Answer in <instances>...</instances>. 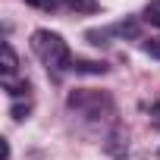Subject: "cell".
I'll use <instances>...</instances> for the list:
<instances>
[{"label": "cell", "mask_w": 160, "mask_h": 160, "mask_svg": "<svg viewBox=\"0 0 160 160\" xmlns=\"http://www.w3.org/2000/svg\"><path fill=\"white\" fill-rule=\"evenodd\" d=\"M32 50L35 57L47 66V72L60 75L66 69H72V53H69V44L57 35V32H47V28H38L32 35Z\"/></svg>", "instance_id": "cell-1"}, {"label": "cell", "mask_w": 160, "mask_h": 160, "mask_svg": "<svg viewBox=\"0 0 160 160\" xmlns=\"http://www.w3.org/2000/svg\"><path fill=\"white\" fill-rule=\"evenodd\" d=\"M3 82H13V75H16V69H19V60H16V50H13V44L10 41H3Z\"/></svg>", "instance_id": "cell-3"}, {"label": "cell", "mask_w": 160, "mask_h": 160, "mask_svg": "<svg viewBox=\"0 0 160 160\" xmlns=\"http://www.w3.org/2000/svg\"><path fill=\"white\" fill-rule=\"evenodd\" d=\"M28 110H32V104H25V107H22V104H16V107H13V119H22V116H28Z\"/></svg>", "instance_id": "cell-9"}, {"label": "cell", "mask_w": 160, "mask_h": 160, "mask_svg": "<svg viewBox=\"0 0 160 160\" xmlns=\"http://www.w3.org/2000/svg\"><path fill=\"white\" fill-rule=\"evenodd\" d=\"M28 7H38V10H53L57 7V0H25Z\"/></svg>", "instance_id": "cell-8"}, {"label": "cell", "mask_w": 160, "mask_h": 160, "mask_svg": "<svg viewBox=\"0 0 160 160\" xmlns=\"http://www.w3.org/2000/svg\"><path fill=\"white\" fill-rule=\"evenodd\" d=\"M72 69L82 72V75H101V72H107V66L94 63V60H72Z\"/></svg>", "instance_id": "cell-4"}, {"label": "cell", "mask_w": 160, "mask_h": 160, "mask_svg": "<svg viewBox=\"0 0 160 160\" xmlns=\"http://www.w3.org/2000/svg\"><path fill=\"white\" fill-rule=\"evenodd\" d=\"M144 53H148V57H154V60H160V38L144 41Z\"/></svg>", "instance_id": "cell-7"}, {"label": "cell", "mask_w": 160, "mask_h": 160, "mask_svg": "<svg viewBox=\"0 0 160 160\" xmlns=\"http://www.w3.org/2000/svg\"><path fill=\"white\" fill-rule=\"evenodd\" d=\"M144 19H148L151 25H157V28H160V0H151V3L144 7Z\"/></svg>", "instance_id": "cell-6"}, {"label": "cell", "mask_w": 160, "mask_h": 160, "mask_svg": "<svg viewBox=\"0 0 160 160\" xmlns=\"http://www.w3.org/2000/svg\"><path fill=\"white\" fill-rule=\"evenodd\" d=\"M63 7L72 10V13H98L101 10L98 0H63Z\"/></svg>", "instance_id": "cell-5"}, {"label": "cell", "mask_w": 160, "mask_h": 160, "mask_svg": "<svg viewBox=\"0 0 160 160\" xmlns=\"http://www.w3.org/2000/svg\"><path fill=\"white\" fill-rule=\"evenodd\" d=\"M113 35H119V38H138V25L135 22H116L110 28H91L85 38L91 44H107V38H113Z\"/></svg>", "instance_id": "cell-2"}]
</instances>
